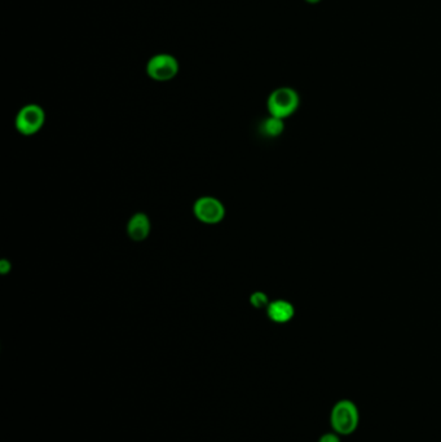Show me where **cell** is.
<instances>
[{"label": "cell", "instance_id": "1", "mask_svg": "<svg viewBox=\"0 0 441 442\" xmlns=\"http://www.w3.org/2000/svg\"><path fill=\"white\" fill-rule=\"evenodd\" d=\"M360 414L357 406L349 401L342 400L337 402L330 414V423L333 430L339 434H351L359 427Z\"/></svg>", "mask_w": 441, "mask_h": 442}, {"label": "cell", "instance_id": "2", "mask_svg": "<svg viewBox=\"0 0 441 442\" xmlns=\"http://www.w3.org/2000/svg\"><path fill=\"white\" fill-rule=\"evenodd\" d=\"M268 112L272 116L285 119L295 113L299 106V96L290 87H281L269 94Z\"/></svg>", "mask_w": 441, "mask_h": 442}, {"label": "cell", "instance_id": "3", "mask_svg": "<svg viewBox=\"0 0 441 442\" xmlns=\"http://www.w3.org/2000/svg\"><path fill=\"white\" fill-rule=\"evenodd\" d=\"M46 123V112L40 105L29 104L23 106L14 119L17 132L23 136L38 133Z\"/></svg>", "mask_w": 441, "mask_h": 442}, {"label": "cell", "instance_id": "4", "mask_svg": "<svg viewBox=\"0 0 441 442\" xmlns=\"http://www.w3.org/2000/svg\"><path fill=\"white\" fill-rule=\"evenodd\" d=\"M193 213L199 222L206 225H216L225 218V207L220 199L205 196L199 197L193 205Z\"/></svg>", "mask_w": 441, "mask_h": 442}, {"label": "cell", "instance_id": "5", "mask_svg": "<svg viewBox=\"0 0 441 442\" xmlns=\"http://www.w3.org/2000/svg\"><path fill=\"white\" fill-rule=\"evenodd\" d=\"M179 73V61L173 55L158 53L148 61L147 74L155 81H168L174 79Z\"/></svg>", "mask_w": 441, "mask_h": 442}, {"label": "cell", "instance_id": "6", "mask_svg": "<svg viewBox=\"0 0 441 442\" xmlns=\"http://www.w3.org/2000/svg\"><path fill=\"white\" fill-rule=\"evenodd\" d=\"M151 231V220H149L148 215H145L144 212H138V213L132 215L131 219L128 220L127 234L134 242L145 241L149 237Z\"/></svg>", "mask_w": 441, "mask_h": 442}, {"label": "cell", "instance_id": "7", "mask_svg": "<svg viewBox=\"0 0 441 442\" xmlns=\"http://www.w3.org/2000/svg\"><path fill=\"white\" fill-rule=\"evenodd\" d=\"M268 317L277 324L289 322L294 315V307L286 300H275L269 302L267 308Z\"/></svg>", "mask_w": 441, "mask_h": 442}, {"label": "cell", "instance_id": "8", "mask_svg": "<svg viewBox=\"0 0 441 442\" xmlns=\"http://www.w3.org/2000/svg\"><path fill=\"white\" fill-rule=\"evenodd\" d=\"M260 131L268 138H276L284 131V119L270 116L262 123Z\"/></svg>", "mask_w": 441, "mask_h": 442}, {"label": "cell", "instance_id": "9", "mask_svg": "<svg viewBox=\"0 0 441 442\" xmlns=\"http://www.w3.org/2000/svg\"><path fill=\"white\" fill-rule=\"evenodd\" d=\"M250 302L254 308H257V309H263V308H268L269 305V300H268V296L264 294V292H254L251 296H250Z\"/></svg>", "mask_w": 441, "mask_h": 442}, {"label": "cell", "instance_id": "10", "mask_svg": "<svg viewBox=\"0 0 441 442\" xmlns=\"http://www.w3.org/2000/svg\"><path fill=\"white\" fill-rule=\"evenodd\" d=\"M318 442H340L339 437L334 433H325L324 436H321V439Z\"/></svg>", "mask_w": 441, "mask_h": 442}, {"label": "cell", "instance_id": "11", "mask_svg": "<svg viewBox=\"0 0 441 442\" xmlns=\"http://www.w3.org/2000/svg\"><path fill=\"white\" fill-rule=\"evenodd\" d=\"M10 270H11V263L8 260L3 259L0 261V272H1V274H7Z\"/></svg>", "mask_w": 441, "mask_h": 442}, {"label": "cell", "instance_id": "12", "mask_svg": "<svg viewBox=\"0 0 441 442\" xmlns=\"http://www.w3.org/2000/svg\"><path fill=\"white\" fill-rule=\"evenodd\" d=\"M307 3H310V4H317V3H320L321 0H305Z\"/></svg>", "mask_w": 441, "mask_h": 442}]
</instances>
